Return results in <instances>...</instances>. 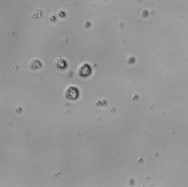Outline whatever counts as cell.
I'll return each instance as SVG.
<instances>
[{"label": "cell", "instance_id": "obj_1", "mask_svg": "<svg viewBox=\"0 0 188 187\" xmlns=\"http://www.w3.org/2000/svg\"><path fill=\"white\" fill-rule=\"evenodd\" d=\"M78 89L74 86H69L65 90V96L69 100H76L78 97Z\"/></svg>", "mask_w": 188, "mask_h": 187}, {"label": "cell", "instance_id": "obj_4", "mask_svg": "<svg viewBox=\"0 0 188 187\" xmlns=\"http://www.w3.org/2000/svg\"><path fill=\"white\" fill-rule=\"evenodd\" d=\"M38 60H32L31 62H30V67L32 68V70H35V69H38V68H40L41 67V63L39 62V63L37 64L36 62H38Z\"/></svg>", "mask_w": 188, "mask_h": 187}, {"label": "cell", "instance_id": "obj_3", "mask_svg": "<svg viewBox=\"0 0 188 187\" xmlns=\"http://www.w3.org/2000/svg\"><path fill=\"white\" fill-rule=\"evenodd\" d=\"M54 65H55L56 67L62 68L66 65V62L62 59H61V58H57V59L54 60Z\"/></svg>", "mask_w": 188, "mask_h": 187}, {"label": "cell", "instance_id": "obj_2", "mask_svg": "<svg viewBox=\"0 0 188 187\" xmlns=\"http://www.w3.org/2000/svg\"><path fill=\"white\" fill-rule=\"evenodd\" d=\"M90 72V68L89 67L88 65H87L86 63L83 64L78 69V73L80 74L81 76H87L89 75Z\"/></svg>", "mask_w": 188, "mask_h": 187}]
</instances>
